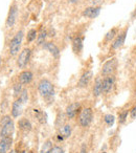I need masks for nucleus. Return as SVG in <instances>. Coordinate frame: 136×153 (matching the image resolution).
<instances>
[{"instance_id": "ddd939ff", "label": "nucleus", "mask_w": 136, "mask_h": 153, "mask_svg": "<svg viewBox=\"0 0 136 153\" xmlns=\"http://www.w3.org/2000/svg\"><path fill=\"white\" fill-rule=\"evenodd\" d=\"M12 143H13L12 136H10V137H2V140H0V153H7L10 150V148H11Z\"/></svg>"}, {"instance_id": "39448f33", "label": "nucleus", "mask_w": 136, "mask_h": 153, "mask_svg": "<svg viewBox=\"0 0 136 153\" xmlns=\"http://www.w3.org/2000/svg\"><path fill=\"white\" fill-rule=\"evenodd\" d=\"M117 65H118V61L116 58H111L107 62H105L102 68V74L104 76H112L113 72L116 70Z\"/></svg>"}, {"instance_id": "cd10ccee", "label": "nucleus", "mask_w": 136, "mask_h": 153, "mask_svg": "<svg viewBox=\"0 0 136 153\" xmlns=\"http://www.w3.org/2000/svg\"><path fill=\"white\" fill-rule=\"evenodd\" d=\"M21 85H22L21 83H18V84H15V85H14V94H15L16 97L20 96V94L22 92Z\"/></svg>"}, {"instance_id": "0eeeda50", "label": "nucleus", "mask_w": 136, "mask_h": 153, "mask_svg": "<svg viewBox=\"0 0 136 153\" xmlns=\"http://www.w3.org/2000/svg\"><path fill=\"white\" fill-rule=\"evenodd\" d=\"M30 55H32V51L30 48H24L21 53H19V57L17 60V65L20 68H23L27 65V63L30 62Z\"/></svg>"}, {"instance_id": "aec40b11", "label": "nucleus", "mask_w": 136, "mask_h": 153, "mask_svg": "<svg viewBox=\"0 0 136 153\" xmlns=\"http://www.w3.org/2000/svg\"><path fill=\"white\" fill-rule=\"evenodd\" d=\"M60 135L63 138H67L71 135V126L70 125H64L60 129Z\"/></svg>"}, {"instance_id": "4be33fe9", "label": "nucleus", "mask_w": 136, "mask_h": 153, "mask_svg": "<svg viewBox=\"0 0 136 153\" xmlns=\"http://www.w3.org/2000/svg\"><path fill=\"white\" fill-rule=\"evenodd\" d=\"M116 36H117V28L114 27V28H112V30H110L106 34V36H105V41H107V42H110V41L113 40V39H114Z\"/></svg>"}, {"instance_id": "6e6552de", "label": "nucleus", "mask_w": 136, "mask_h": 153, "mask_svg": "<svg viewBox=\"0 0 136 153\" xmlns=\"http://www.w3.org/2000/svg\"><path fill=\"white\" fill-rule=\"evenodd\" d=\"M127 33H128V28H125L123 32L119 33V35H117V36L115 37L114 41H113L112 45H111V48H112L113 51H115V49H119L121 46H123V43H125V41H126Z\"/></svg>"}, {"instance_id": "c85d7f7f", "label": "nucleus", "mask_w": 136, "mask_h": 153, "mask_svg": "<svg viewBox=\"0 0 136 153\" xmlns=\"http://www.w3.org/2000/svg\"><path fill=\"white\" fill-rule=\"evenodd\" d=\"M105 0H91V7H101V5L104 3Z\"/></svg>"}, {"instance_id": "72a5a7b5", "label": "nucleus", "mask_w": 136, "mask_h": 153, "mask_svg": "<svg viewBox=\"0 0 136 153\" xmlns=\"http://www.w3.org/2000/svg\"><path fill=\"white\" fill-rule=\"evenodd\" d=\"M10 153H17V151H16V150H11V152H10Z\"/></svg>"}, {"instance_id": "f704fd0d", "label": "nucleus", "mask_w": 136, "mask_h": 153, "mask_svg": "<svg viewBox=\"0 0 136 153\" xmlns=\"http://www.w3.org/2000/svg\"><path fill=\"white\" fill-rule=\"evenodd\" d=\"M101 153H107V152H101Z\"/></svg>"}, {"instance_id": "2f4dec72", "label": "nucleus", "mask_w": 136, "mask_h": 153, "mask_svg": "<svg viewBox=\"0 0 136 153\" xmlns=\"http://www.w3.org/2000/svg\"><path fill=\"white\" fill-rule=\"evenodd\" d=\"M80 153H87V148H86V145H83L81 148V152Z\"/></svg>"}, {"instance_id": "a211bd4d", "label": "nucleus", "mask_w": 136, "mask_h": 153, "mask_svg": "<svg viewBox=\"0 0 136 153\" xmlns=\"http://www.w3.org/2000/svg\"><path fill=\"white\" fill-rule=\"evenodd\" d=\"M18 126H19L20 129L23 130V131H25V132L30 131V130H32V124H30V122L28 121L27 119H25V117L19 120V122H18Z\"/></svg>"}, {"instance_id": "7ed1b4c3", "label": "nucleus", "mask_w": 136, "mask_h": 153, "mask_svg": "<svg viewBox=\"0 0 136 153\" xmlns=\"http://www.w3.org/2000/svg\"><path fill=\"white\" fill-rule=\"evenodd\" d=\"M23 32L20 30L17 34L15 35L13 39L11 40V43H10V53L12 56H16L20 51V47H21L22 44V40H23Z\"/></svg>"}, {"instance_id": "f8f14e48", "label": "nucleus", "mask_w": 136, "mask_h": 153, "mask_svg": "<svg viewBox=\"0 0 136 153\" xmlns=\"http://www.w3.org/2000/svg\"><path fill=\"white\" fill-rule=\"evenodd\" d=\"M80 103H72V104L68 105L67 108H66V114L69 119H73V117L77 115L78 111L80 109Z\"/></svg>"}, {"instance_id": "c9c22d12", "label": "nucleus", "mask_w": 136, "mask_h": 153, "mask_svg": "<svg viewBox=\"0 0 136 153\" xmlns=\"http://www.w3.org/2000/svg\"><path fill=\"white\" fill-rule=\"evenodd\" d=\"M90 1H91V0H90Z\"/></svg>"}, {"instance_id": "f3484780", "label": "nucleus", "mask_w": 136, "mask_h": 153, "mask_svg": "<svg viewBox=\"0 0 136 153\" xmlns=\"http://www.w3.org/2000/svg\"><path fill=\"white\" fill-rule=\"evenodd\" d=\"M103 94V79L102 78H98L94 82L93 86V96L94 97H100Z\"/></svg>"}, {"instance_id": "9b49d317", "label": "nucleus", "mask_w": 136, "mask_h": 153, "mask_svg": "<svg viewBox=\"0 0 136 153\" xmlns=\"http://www.w3.org/2000/svg\"><path fill=\"white\" fill-rule=\"evenodd\" d=\"M92 76H93V74H92L91 70H86V71L82 74L81 78H80L79 84H78L79 87L84 88V87H86V86H88V84L90 83V81H91V79H92Z\"/></svg>"}, {"instance_id": "5701e85b", "label": "nucleus", "mask_w": 136, "mask_h": 153, "mask_svg": "<svg viewBox=\"0 0 136 153\" xmlns=\"http://www.w3.org/2000/svg\"><path fill=\"white\" fill-rule=\"evenodd\" d=\"M47 30H41V32H40V34L38 35V37H37V44L38 45H41V44H43L44 43V41H45V39H46V36H47Z\"/></svg>"}, {"instance_id": "473e14b6", "label": "nucleus", "mask_w": 136, "mask_h": 153, "mask_svg": "<svg viewBox=\"0 0 136 153\" xmlns=\"http://www.w3.org/2000/svg\"><path fill=\"white\" fill-rule=\"evenodd\" d=\"M79 1H80V0H69V2H70V3H78Z\"/></svg>"}, {"instance_id": "bb28decb", "label": "nucleus", "mask_w": 136, "mask_h": 153, "mask_svg": "<svg viewBox=\"0 0 136 153\" xmlns=\"http://www.w3.org/2000/svg\"><path fill=\"white\" fill-rule=\"evenodd\" d=\"M19 100L21 101L23 104H25L26 102L28 101V91L26 89H23L22 90V92L20 94L19 96Z\"/></svg>"}, {"instance_id": "b1692460", "label": "nucleus", "mask_w": 136, "mask_h": 153, "mask_svg": "<svg viewBox=\"0 0 136 153\" xmlns=\"http://www.w3.org/2000/svg\"><path fill=\"white\" fill-rule=\"evenodd\" d=\"M129 110H123L118 113V122L119 124H123L128 119V114H129Z\"/></svg>"}, {"instance_id": "f03ea898", "label": "nucleus", "mask_w": 136, "mask_h": 153, "mask_svg": "<svg viewBox=\"0 0 136 153\" xmlns=\"http://www.w3.org/2000/svg\"><path fill=\"white\" fill-rule=\"evenodd\" d=\"M38 89L40 94L43 98H47V97H51L55 92V87H53L52 83L49 80L43 79L40 81L38 86Z\"/></svg>"}, {"instance_id": "a878e982", "label": "nucleus", "mask_w": 136, "mask_h": 153, "mask_svg": "<svg viewBox=\"0 0 136 153\" xmlns=\"http://www.w3.org/2000/svg\"><path fill=\"white\" fill-rule=\"evenodd\" d=\"M104 121L109 127H111V126H113V124H114L115 117H114V115H112V114H106L104 117Z\"/></svg>"}, {"instance_id": "9d476101", "label": "nucleus", "mask_w": 136, "mask_h": 153, "mask_svg": "<svg viewBox=\"0 0 136 153\" xmlns=\"http://www.w3.org/2000/svg\"><path fill=\"white\" fill-rule=\"evenodd\" d=\"M101 13V7H86L85 10L83 11L82 15L86 18H89V19H94L96 18Z\"/></svg>"}, {"instance_id": "7c9ffc66", "label": "nucleus", "mask_w": 136, "mask_h": 153, "mask_svg": "<svg viewBox=\"0 0 136 153\" xmlns=\"http://www.w3.org/2000/svg\"><path fill=\"white\" fill-rule=\"evenodd\" d=\"M130 115H131V119L132 120L136 119V105L131 109V110H130Z\"/></svg>"}, {"instance_id": "423d86ee", "label": "nucleus", "mask_w": 136, "mask_h": 153, "mask_svg": "<svg viewBox=\"0 0 136 153\" xmlns=\"http://www.w3.org/2000/svg\"><path fill=\"white\" fill-rule=\"evenodd\" d=\"M18 5L16 3H13L10 7V12H9V16L7 18V21H5V26L7 28H11L14 26V24L16 23L18 18Z\"/></svg>"}, {"instance_id": "1a4fd4ad", "label": "nucleus", "mask_w": 136, "mask_h": 153, "mask_svg": "<svg viewBox=\"0 0 136 153\" xmlns=\"http://www.w3.org/2000/svg\"><path fill=\"white\" fill-rule=\"evenodd\" d=\"M115 79L113 76H107L103 79V92L104 94H110L114 86Z\"/></svg>"}, {"instance_id": "393cba45", "label": "nucleus", "mask_w": 136, "mask_h": 153, "mask_svg": "<svg viewBox=\"0 0 136 153\" xmlns=\"http://www.w3.org/2000/svg\"><path fill=\"white\" fill-rule=\"evenodd\" d=\"M38 37V33H37L36 30H30V32L27 33V42H33L34 40H36V38Z\"/></svg>"}, {"instance_id": "c756f323", "label": "nucleus", "mask_w": 136, "mask_h": 153, "mask_svg": "<svg viewBox=\"0 0 136 153\" xmlns=\"http://www.w3.org/2000/svg\"><path fill=\"white\" fill-rule=\"evenodd\" d=\"M50 153H64V150L59 146H55L52 148V150L50 151Z\"/></svg>"}, {"instance_id": "f257e3e1", "label": "nucleus", "mask_w": 136, "mask_h": 153, "mask_svg": "<svg viewBox=\"0 0 136 153\" xmlns=\"http://www.w3.org/2000/svg\"><path fill=\"white\" fill-rule=\"evenodd\" d=\"M15 129V125H14V122L11 120V117L9 115L2 117L1 120V137H10L12 136Z\"/></svg>"}, {"instance_id": "2eb2a0df", "label": "nucleus", "mask_w": 136, "mask_h": 153, "mask_svg": "<svg viewBox=\"0 0 136 153\" xmlns=\"http://www.w3.org/2000/svg\"><path fill=\"white\" fill-rule=\"evenodd\" d=\"M22 105L23 103L20 100H16L12 106V115L13 117H19L22 113Z\"/></svg>"}, {"instance_id": "412c9836", "label": "nucleus", "mask_w": 136, "mask_h": 153, "mask_svg": "<svg viewBox=\"0 0 136 153\" xmlns=\"http://www.w3.org/2000/svg\"><path fill=\"white\" fill-rule=\"evenodd\" d=\"M53 146H52V142L50 140H46V142L43 144L42 148H41V153H50V151L52 150Z\"/></svg>"}, {"instance_id": "4468645a", "label": "nucleus", "mask_w": 136, "mask_h": 153, "mask_svg": "<svg viewBox=\"0 0 136 153\" xmlns=\"http://www.w3.org/2000/svg\"><path fill=\"white\" fill-rule=\"evenodd\" d=\"M33 78H34V74L30 70H24L21 74H19V82L21 84H28L32 82Z\"/></svg>"}, {"instance_id": "dca6fc26", "label": "nucleus", "mask_w": 136, "mask_h": 153, "mask_svg": "<svg viewBox=\"0 0 136 153\" xmlns=\"http://www.w3.org/2000/svg\"><path fill=\"white\" fill-rule=\"evenodd\" d=\"M44 47L55 58L59 57V55H60V49H59V47H58L57 45H55L53 42H46V43H45V45H44Z\"/></svg>"}, {"instance_id": "6ab92c4d", "label": "nucleus", "mask_w": 136, "mask_h": 153, "mask_svg": "<svg viewBox=\"0 0 136 153\" xmlns=\"http://www.w3.org/2000/svg\"><path fill=\"white\" fill-rule=\"evenodd\" d=\"M72 48L75 53H81L83 49V37H77L72 42Z\"/></svg>"}, {"instance_id": "20e7f679", "label": "nucleus", "mask_w": 136, "mask_h": 153, "mask_svg": "<svg viewBox=\"0 0 136 153\" xmlns=\"http://www.w3.org/2000/svg\"><path fill=\"white\" fill-rule=\"evenodd\" d=\"M93 119V112L91 108H85L79 115V123L82 127H88Z\"/></svg>"}]
</instances>
